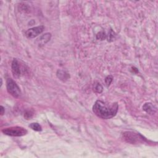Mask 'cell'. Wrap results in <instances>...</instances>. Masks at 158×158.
I'll return each instance as SVG.
<instances>
[{"label":"cell","instance_id":"1","mask_svg":"<svg viewBox=\"0 0 158 158\" xmlns=\"http://www.w3.org/2000/svg\"><path fill=\"white\" fill-rule=\"evenodd\" d=\"M119 106L117 103H109L101 100H97L93 106V112L103 119L114 118L118 111Z\"/></svg>","mask_w":158,"mask_h":158},{"label":"cell","instance_id":"2","mask_svg":"<svg viewBox=\"0 0 158 158\" xmlns=\"http://www.w3.org/2000/svg\"><path fill=\"white\" fill-rule=\"evenodd\" d=\"M2 132L6 135L11 137H22L27 133V130L22 127H11L4 128Z\"/></svg>","mask_w":158,"mask_h":158},{"label":"cell","instance_id":"3","mask_svg":"<svg viewBox=\"0 0 158 158\" xmlns=\"http://www.w3.org/2000/svg\"><path fill=\"white\" fill-rule=\"evenodd\" d=\"M6 88L8 92L14 98H19L21 95L20 88L12 79H8L6 81Z\"/></svg>","mask_w":158,"mask_h":158},{"label":"cell","instance_id":"4","mask_svg":"<svg viewBox=\"0 0 158 158\" xmlns=\"http://www.w3.org/2000/svg\"><path fill=\"white\" fill-rule=\"evenodd\" d=\"M123 138L128 143L131 144H135L138 142H140L142 140H143V137L140 135L139 133H135L133 132H126L123 133Z\"/></svg>","mask_w":158,"mask_h":158},{"label":"cell","instance_id":"5","mask_svg":"<svg viewBox=\"0 0 158 158\" xmlns=\"http://www.w3.org/2000/svg\"><path fill=\"white\" fill-rule=\"evenodd\" d=\"M45 29L43 26H40L28 29L26 32V36L28 38H33L37 37L42 33Z\"/></svg>","mask_w":158,"mask_h":158},{"label":"cell","instance_id":"6","mask_svg":"<svg viewBox=\"0 0 158 158\" xmlns=\"http://www.w3.org/2000/svg\"><path fill=\"white\" fill-rule=\"evenodd\" d=\"M11 68H12V72L13 73V75L14 77H18L21 74V68L18 61L16 59H14L13 61L12 62V64H11Z\"/></svg>","mask_w":158,"mask_h":158},{"label":"cell","instance_id":"7","mask_svg":"<svg viewBox=\"0 0 158 158\" xmlns=\"http://www.w3.org/2000/svg\"><path fill=\"white\" fill-rule=\"evenodd\" d=\"M143 109L146 113L150 115H153L156 112V108L151 103H146L143 106Z\"/></svg>","mask_w":158,"mask_h":158},{"label":"cell","instance_id":"8","mask_svg":"<svg viewBox=\"0 0 158 158\" xmlns=\"http://www.w3.org/2000/svg\"><path fill=\"white\" fill-rule=\"evenodd\" d=\"M51 37V35L50 33H46L43 35L41 36L38 40L37 42H38V45H45L50 40Z\"/></svg>","mask_w":158,"mask_h":158},{"label":"cell","instance_id":"9","mask_svg":"<svg viewBox=\"0 0 158 158\" xmlns=\"http://www.w3.org/2000/svg\"><path fill=\"white\" fill-rule=\"evenodd\" d=\"M57 76L58 78L62 81H66L70 77L69 74L65 71H62V70H58L57 72Z\"/></svg>","mask_w":158,"mask_h":158},{"label":"cell","instance_id":"10","mask_svg":"<svg viewBox=\"0 0 158 158\" xmlns=\"http://www.w3.org/2000/svg\"><path fill=\"white\" fill-rule=\"evenodd\" d=\"M103 90L102 85L99 82H95L93 85V91L96 93H101Z\"/></svg>","mask_w":158,"mask_h":158},{"label":"cell","instance_id":"11","mask_svg":"<svg viewBox=\"0 0 158 158\" xmlns=\"http://www.w3.org/2000/svg\"><path fill=\"white\" fill-rule=\"evenodd\" d=\"M32 130L37 132H40L42 130V127L38 123H32L31 124L29 125Z\"/></svg>","mask_w":158,"mask_h":158},{"label":"cell","instance_id":"12","mask_svg":"<svg viewBox=\"0 0 158 158\" xmlns=\"http://www.w3.org/2000/svg\"><path fill=\"white\" fill-rule=\"evenodd\" d=\"M113 80V77L112 75H108L105 78V83L106 84L107 86H109L112 83V81Z\"/></svg>","mask_w":158,"mask_h":158},{"label":"cell","instance_id":"13","mask_svg":"<svg viewBox=\"0 0 158 158\" xmlns=\"http://www.w3.org/2000/svg\"><path fill=\"white\" fill-rule=\"evenodd\" d=\"M33 115V113L30 111H28L27 112L25 113L24 114V118L26 119H30V118H32V117Z\"/></svg>","mask_w":158,"mask_h":158},{"label":"cell","instance_id":"14","mask_svg":"<svg viewBox=\"0 0 158 158\" xmlns=\"http://www.w3.org/2000/svg\"><path fill=\"white\" fill-rule=\"evenodd\" d=\"M97 38L99 40H103L106 38V35H105V33L103 32H102V35H101V32H99L97 35Z\"/></svg>","mask_w":158,"mask_h":158},{"label":"cell","instance_id":"15","mask_svg":"<svg viewBox=\"0 0 158 158\" xmlns=\"http://www.w3.org/2000/svg\"><path fill=\"white\" fill-rule=\"evenodd\" d=\"M0 110H1V115H3L4 114V112H5V109L4 108V107L3 106H1V109H0Z\"/></svg>","mask_w":158,"mask_h":158},{"label":"cell","instance_id":"16","mask_svg":"<svg viewBox=\"0 0 158 158\" xmlns=\"http://www.w3.org/2000/svg\"><path fill=\"white\" fill-rule=\"evenodd\" d=\"M2 85H3V80L2 79H1V86H2Z\"/></svg>","mask_w":158,"mask_h":158}]
</instances>
